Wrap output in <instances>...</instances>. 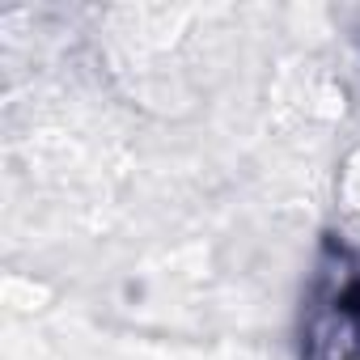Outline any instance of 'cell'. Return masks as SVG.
Returning a JSON list of instances; mask_svg holds the SVG:
<instances>
[{
    "instance_id": "cell-1",
    "label": "cell",
    "mask_w": 360,
    "mask_h": 360,
    "mask_svg": "<svg viewBox=\"0 0 360 360\" xmlns=\"http://www.w3.org/2000/svg\"><path fill=\"white\" fill-rule=\"evenodd\" d=\"M301 360H360V259L326 242L301 322Z\"/></svg>"
}]
</instances>
